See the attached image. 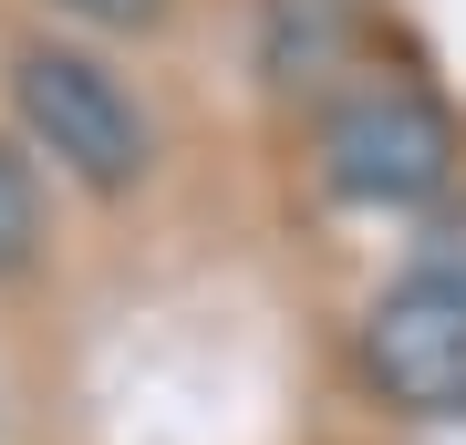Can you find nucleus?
Returning <instances> with one entry per match:
<instances>
[{
    "mask_svg": "<svg viewBox=\"0 0 466 445\" xmlns=\"http://www.w3.org/2000/svg\"><path fill=\"white\" fill-rule=\"evenodd\" d=\"M446 177H456V125H446L435 94H415L394 73L332 94V115H321V187L332 197H352V207H425Z\"/></svg>",
    "mask_w": 466,
    "mask_h": 445,
    "instance_id": "2",
    "label": "nucleus"
},
{
    "mask_svg": "<svg viewBox=\"0 0 466 445\" xmlns=\"http://www.w3.org/2000/svg\"><path fill=\"white\" fill-rule=\"evenodd\" d=\"M342 42H352V0H269L259 11V73L280 83V94L332 83Z\"/></svg>",
    "mask_w": 466,
    "mask_h": 445,
    "instance_id": "4",
    "label": "nucleus"
},
{
    "mask_svg": "<svg viewBox=\"0 0 466 445\" xmlns=\"http://www.w3.org/2000/svg\"><path fill=\"white\" fill-rule=\"evenodd\" d=\"M32 259H42V177H32V156L0 135V280H21Z\"/></svg>",
    "mask_w": 466,
    "mask_h": 445,
    "instance_id": "5",
    "label": "nucleus"
},
{
    "mask_svg": "<svg viewBox=\"0 0 466 445\" xmlns=\"http://www.w3.org/2000/svg\"><path fill=\"white\" fill-rule=\"evenodd\" d=\"M363 373L394 414H466V300L425 290V280H394L363 311Z\"/></svg>",
    "mask_w": 466,
    "mask_h": 445,
    "instance_id": "3",
    "label": "nucleus"
},
{
    "mask_svg": "<svg viewBox=\"0 0 466 445\" xmlns=\"http://www.w3.org/2000/svg\"><path fill=\"white\" fill-rule=\"evenodd\" d=\"M404 280H425V290L466 300V207H435L425 228H415V259H404Z\"/></svg>",
    "mask_w": 466,
    "mask_h": 445,
    "instance_id": "6",
    "label": "nucleus"
},
{
    "mask_svg": "<svg viewBox=\"0 0 466 445\" xmlns=\"http://www.w3.org/2000/svg\"><path fill=\"white\" fill-rule=\"evenodd\" d=\"M63 11L104 21V32H135V21H156V11H167V0H63Z\"/></svg>",
    "mask_w": 466,
    "mask_h": 445,
    "instance_id": "7",
    "label": "nucleus"
},
{
    "mask_svg": "<svg viewBox=\"0 0 466 445\" xmlns=\"http://www.w3.org/2000/svg\"><path fill=\"white\" fill-rule=\"evenodd\" d=\"M11 115L73 187H94V197H125V187L146 177V115H135V94L94 63V52H73V42H21L11 52Z\"/></svg>",
    "mask_w": 466,
    "mask_h": 445,
    "instance_id": "1",
    "label": "nucleus"
}]
</instances>
